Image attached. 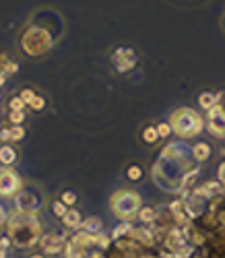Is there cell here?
Instances as JSON below:
<instances>
[{
  "mask_svg": "<svg viewBox=\"0 0 225 258\" xmlns=\"http://www.w3.org/2000/svg\"><path fill=\"white\" fill-rule=\"evenodd\" d=\"M43 107H46V99H43L39 93H35V97H33L31 103H29V110H31V112H41Z\"/></svg>",
  "mask_w": 225,
  "mask_h": 258,
  "instance_id": "obj_19",
  "label": "cell"
},
{
  "mask_svg": "<svg viewBox=\"0 0 225 258\" xmlns=\"http://www.w3.org/2000/svg\"><path fill=\"white\" fill-rule=\"evenodd\" d=\"M62 203H64V205H75V203H77V195H75L73 190L62 192Z\"/></svg>",
  "mask_w": 225,
  "mask_h": 258,
  "instance_id": "obj_26",
  "label": "cell"
},
{
  "mask_svg": "<svg viewBox=\"0 0 225 258\" xmlns=\"http://www.w3.org/2000/svg\"><path fill=\"white\" fill-rule=\"evenodd\" d=\"M9 122L11 126H23L25 122V110H9Z\"/></svg>",
  "mask_w": 225,
  "mask_h": 258,
  "instance_id": "obj_16",
  "label": "cell"
},
{
  "mask_svg": "<svg viewBox=\"0 0 225 258\" xmlns=\"http://www.w3.org/2000/svg\"><path fill=\"white\" fill-rule=\"evenodd\" d=\"M170 126L172 131L182 137V139H190V137H196L198 133H202V128H205V120L202 116L190 107H180L176 110L170 118Z\"/></svg>",
  "mask_w": 225,
  "mask_h": 258,
  "instance_id": "obj_3",
  "label": "cell"
},
{
  "mask_svg": "<svg viewBox=\"0 0 225 258\" xmlns=\"http://www.w3.org/2000/svg\"><path fill=\"white\" fill-rule=\"evenodd\" d=\"M19 161V151L17 147L7 143V145H0V165L3 167H13Z\"/></svg>",
  "mask_w": 225,
  "mask_h": 258,
  "instance_id": "obj_9",
  "label": "cell"
},
{
  "mask_svg": "<svg viewBox=\"0 0 225 258\" xmlns=\"http://www.w3.org/2000/svg\"><path fill=\"white\" fill-rule=\"evenodd\" d=\"M95 240L99 242V246H101V248H107V244H109V240L105 238V235H97V238H95Z\"/></svg>",
  "mask_w": 225,
  "mask_h": 258,
  "instance_id": "obj_31",
  "label": "cell"
},
{
  "mask_svg": "<svg viewBox=\"0 0 225 258\" xmlns=\"http://www.w3.org/2000/svg\"><path fill=\"white\" fill-rule=\"evenodd\" d=\"M207 128L213 137H225V110L223 105L217 103L215 107L209 110V122H207Z\"/></svg>",
  "mask_w": 225,
  "mask_h": 258,
  "instance_id": "obj_7",
  "label": "cell"
},
{
  "mask_svg": "<svg viewBox=\"0 0 225 258\" xmlns=\"http://www.w3.org/2000/svg\"><path fill=\"white\" fill-rule=\"evenodd\" d=\"M111 62H114L118 73H128L130 69L137 67V56H134V52L130 48H120L111 56Z\"/></svg>",
  "mask_w": 225,
  "mask_h": 258,
  "instance_id": "obj_8",
  "label": "cell"
},
{
  "mask_svg": "<svg viewBox=\"0 0 225 258\" xmlns=\"http://www.w3.org/2000/svg\"><path fill=\"white\" fill-rule=\"evenodd\" d=\"M37 205H39V199L31 190L21 188L15 195V211H19V213H35Z\"/></svg>",
  "mask_w": 225,
  "mask_h": 258,
  "instance_id": "obj_6",
  "label": "cell"
},
{
  "mask_svg": "<svg viewBox=\"0 0 225 258\" xmlns=\"http://www.w3.org/2000/svg\"><path fill=\"white\" fill-rule=\"evenodd\" d=\"M7 256H9V248L0 246V258H7Z\"/></svg>",
  "mask_w": 225,
  "mask_h": 258,
  "instance_id": "obj_33",
  "label": "cell"
},
{
  "mask_svg": "<svg viewBox=\"0 0 225 258\" xmlns=\"http://www.w3.org/2000/svg\"><path fill=\"white\" fill-rule=\"evenodd\" d=\"M0 238H3V233H0Z\"/></svg>",
  "mask_w": 225,
  "mask_h": 258,
  "instance_id": "obj_35",
  "label": "cell"
},
{
  "mask_svg": "<svg viewBox=\"0 0 225 258\" xmlns=\"http://www.w3.org/2000/svg\"><path fill=\"white\" fill-rule=\"evenodd\" d=\"M66 211H69V209H66V205H64L62 201H54V203H52V213L56 215V217H64Z\"/></svg>",
  "mask_w": 225,
  "mask_h": 258,
  "instance_id": "obj_25",
  "label": "cell"
},
{
  "mask_svg": "<svg viewBox=\"0 0 225 258\" xmlns=\"http://www.w3.org/2000/svg\"><path fill=\"white\" fill-rule=\"evenodd\" d=\"M141 137H143V141L147 145H155L157 141H159V135H157V126H147Z\"/></svg>",
  "mask_w": 225,
  "mask_h": 258,
  "instance_id": "obj_17",
  "label": "cell"
},
{
  "mask_svg": "<svg viewBox=\"0 0 225 258\" xmlns=\"http://www.w3.org/2000/svg\"><path fill=\"white\" fill-rule=\"evenodd\" d=\"M128 231H132L130 223H122V225H118V227L114 229V238H120L122 233H128Z\"/></svg>",
  "mask_w": 225,
  "mask_h": 258,
  "instance_id": "obj_29",
  "label": "cell"
},
{
  "mask_svg": "<svg viewBox=\"0 0 225 258\" xmlns=\"http://www.w3.org/2000/svg\"><path fill=\"white\" fill-rule=\"evenodd\" d=\"M134 235H137V238H139V240H143L145 244H151V242H153V238H151V233H149L147 229H137V231H134Z\"/></svg>",
  "mask_w": 225,
  "mask_h": 258,
  "instance_id": "obj_28",
  "label": "cell"
},
{
  "mask_svg": "<svg viewBox=\"0 0 225 258\" xmlns=\"http://www.w3.org/2000/svg\"><path fill=\"white\" fill-rule=\"evenodd\" d=\"M69 258H85V256L81 254L79 246H73V244H71V248H69Z\"/></svg>",
  "mask_w": 225,
  "mask_h": 258,
  "instance_id": "obj_30",
  "label": "cell"
},
{
  "mask_svg": "<svg viewBox=\"0 0 225 258\" xmlns=\"http://www.w3.org/2000/svg\"><path fill=\"white\" fill-rule=\"evenodd\" d=\"M211 145L209 143H196L194 147H192V157L196 159V161H207L209 157H211Z\"/></svg>",
  "mask_w": 225,
  "mask_h": 258,
  "instance_id": "obj_11",
  "label": "cell"
},
{
  "mask_svg": "<svg viewBox=\"0 0 225 258\" xmlns=\"http://www.w3.org/2000/svg\"><path fill=\"white\" fill-rule=\"evenodd\" d=\"M11 143V126H3L0 128V145Z\"/></svg>",
  "mask_w": 225,
  "mask_h": 258,
  "instance_id": "obj_27",
  "label": "cell"
},
{
  "mask_svg": "<svg viewBox=\"0 0 225 258\" xmlns=\"http://www.w3.org/2000/svg\"><path fill=\"white\" fill-rule=\"evenodd\" d=\"M219 192H223L221 182H207L202 188L196 190V195L198 197H213V195H219Z\"/></svg>",
  "mask_w": 225,
  "mask_h": 258,
  "instance_id": "obj_13",
  "label": "cell"
},
{
  "mask_svg": "<svg viewBox=\"0 0 225 258\" xmlns=\"http://www.w3.org/2000/svg\"><path fill=\"white\" fill-rule=\"evenodd\" d=\"M217 103H219V95L211 93V91H202L200 97H198V105L202 107V110H211V107H215Z\"/></svg>",
  "mask_w": 225,
  "mask_h": 258,
  "instance_id": "obj_12",
  "label": "cell"
},
{
  "mask_svg": "<svg viewBox=\"0 0 225 258\" xmlns=\"http://www.w3.org/2000/svg\"><path fill=\"white\" fill-rule=\"evenodd\" d=\"M83 229L87 233H99L101 231V219L99 217H89L83 221Z\"/></svg>",
  "mask_w": 225,
  "mask_h": 258,
  "instance_id": "obj_15",
  "label": "cell"
},
{
  "mask_svg": "<svg viewBox=\"0 0 225 258\" xmlns=\"http://www.w3.org/2000/svg\"><path fill=\"white\" fill-rule=\"evenodd\" d=\"M5 221H7V211L3 205H0V225H5Z\"/></svg>",
  "mask_w": 225,
  "mask_h": 258,
  "instance_id": "obj_32",
  "label": "cell"
},
{
  "mask_svg": "<svg viewBox=\"0 0 225 258\" xmlns=\"http://www.w3.org/2000/svg\"><path fill=\"white\" fill-rule=\"evenodd\" d=\"M7 107H9V110H25V103H23V99H21L19 95H13L9 99V103H7Z\"/></svg>",
  "mask_w": 225,
  "mask_h": 258,
  "instance_id": "obj_22",
  "label": "cell"
},
{
  "mask_svg": "<svg viewBox=\"0 0 225 258\" xmlns=\"http://www.w3.org/2000/svg\"><path fill=\"white\" fill-rule=\"evenodd\" d=\"M25 135V126H11V143H21Z\"/></svg>",
  "mask_w": 225,
  "mask_h": 258,
  "instance_id": "obj_18",
  "label": "cell"
},
{
  "mask_svg": "<svg viewBox=\"0 0 225 258\" xmlns=\"http://www.w3.org/2000/svg\"><path fill=\"white\" fill-rule=\"evenodd\" d=\"M41 250L46 252V254H56L60 250V238L56 233H48V235H43L41 238Z\"/></svg>",
  "mask_w": 225,
  "mask_h": 258,
  "instance_id": "obj_10",
  "label": "cell"
},
{
  "mask_svg": "<svg viewBox=\"0 0 225 258\" xmlns=\"http://www.w3.org/2000/svg\"><path fill=\"white\" fill-rule=\"evenodd\" d=\"M172 133H174V131H172L170 122H161V124H157V135H159V139H167Z\"/></svg>",
  "mask_w": 225,
  "mask_h": 258,
  "instance_id": "obj_23",
  "label": "cell"
},
{
  "mask_svg": "<svg viewBox=\"0 0 225 258\" xmlns=\"http://www.w3.org/2000/svg\"><path fill=\"white\" fill-rule=\"evenodd\" d=\"M54 46V35L41 25H29L19 35V50L29 58H39L48 54Z\"/></svg>",
  "mask_w": 225,
  "mask_h": 258,
  "instance_id": "obj_2",
  "label": "cell"
},
{
  "mask_svg": "<svg viewBox=\"0 0 225 258\" xmlns=\"http://www.w3.org/2000/svg\"><path fill=\"white\" fill-rule=\"evenodd\" d=\"M126 176H128V180H132V182L141 180V178H143V169H141V165H130L128 171H126Z\"/></svg>",
  "mask_w": 225,
  "mask_h": 258,
  "instance_id": "obj_21",
  "label": "cell"
},
{
  "mask_svg": "<svg viewBox=\"0 0 225 258\" xmlns=\"http://www.w3.org/2000/svg\"><path fill=\"white\" fill-rule=\"evenodd\" d=\"M19 97L23 99V103H25V105H29V103H31V99L35 97V91H33L31 87H25V89H21V91H19Z\"/></svg>",
  "mask_w": 225,
  "mask_h": 258,
  "instance_id": "obj_24",
  "label": "cell"
},
{
  "mask_svg": "<svg viewBox=\"0 0 225 258\" xmlns=\"http://www.w3.org/2000/svg\"><path fill=\"white\" fill-rule=\"evenodd\" d=\"M7 235L17 248H31L41 240V225L33 213H11L7 221Z\"/></svg>",
  "mask_w": 225,
  "mask_h": 258,
  "instance_id": "obj_1",
  "label": "cell"
},
{
  "mask_svg": "<svg viewBox=\"0 0 225 258\" xmlns=\"http://www.w3.org/2000/svg\"><path fill=\"white\" fill-rule=\"evenodd\" d=\"M139 217H141V221H145V223H151L157 215H155V209H151V207H145V209H141L139 211Z\"/></svg>",
  "mask_w": 225,
  "mask_h": 258,
  "instance_id": "obj_20",
  "label": "cell"
},
{
  "mask_svg": "<svg viewBox=\"0 0 225 258\" xmlns=\"http://www.w3.org/2000/svg\"><path fill=\"white\" fill-rule=\"evenodd\" d=\"M31 258H41V256H31Z\"/></svg>",
  "mask_w": 225,
  "mask_h": 258,
  "instance_id": "obj_34",
  "label": "cell"
},
{
  "mask_svg": "<svg viewBox=\"0 0 225 258\" xmlns=\"http://www.w3.org/2000/svg\"><path fill=\"white\" fill-rule=\"evenodd\" d=\"M23 188L21 176L13 167H0V197L3 199H15L17 192Z\"/></svg>",
  "mask_w": 225,
  "mask_h": 258,
  "instance_id": "obj_5",
  "label": "cell"
},
{
  "mask_svg": "<svg viewBox=\"0 0 225 258\" xmlns=\"http://www.w3.org/2000/svg\"><path fill=\"white\" fill-rule=\"evenodd\" d=\"M111 211L120 219H130L141 211V197L134 190H118L109 201Z\"/></svg>",
  "mask_w": 225,
  "mask_h": 258,
  "instance_id": "obj_4",
  "label": "cell"
},
{
  "mask_svg": "<svg viewBox=\"0 0 225 258\" xmlns=\"http://www.w3.org/2000/svg\"><path fill=\"white\" fill-rule=\"evenodd\" d=\"M62 221H64L66 227H79L81 225V215H79V211L69 209V211H66V215L62 217Z\"/></svg>",
  "mask_w": 225,
  "mask_h": 258,
  "instance_id": "obj_14",
  "label": "cell"
}]
</instances>
